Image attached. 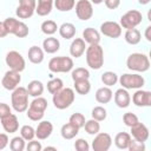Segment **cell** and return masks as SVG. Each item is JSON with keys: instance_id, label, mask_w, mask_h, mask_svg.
Wrapping results in <instances>:
<instances>
[{"instance_id": "obj_33", "label": "cell", "mask_w": 151, "mask_h": 151, "mask_svg": "<svg viewBox=\"0 0 151 151\" xmlns=\"http://www.w3.org/2000/svg\"><path fill=\"white\" fill-rule=\"evenodd\" d=\"M118 80H119L118 79V76L114 72H112V71H107V72H104L101 74V81H103V84L106 85V86H109V87L112 86V85H114Z\"/></svg>"}, {"instance_id": "obj_46", "label": "cell", "mask_w": 151, "mask_h": 151, "mask_svg": "<svg viewBox=\"0 0 151 151\" xmlns=\"http://www.w3.org/2000/svg\"><path fill=\"white\" fill-rule=\"evenodd\" d=\"M74 149L77 151H88L90 150V145L87 143V140L83 139V138H79L74 142Z\"/></svg>"}, {"instance_id": "obj_50", "label": "cell", "mask_w": 151, "mask_h": 151, "mask_svg": "<svg viewBox=\"0 0 151 151\" xmlns=\"http://www.w3.org/2000/svg\"><path fill=\"white\" fill-rule=\"evenodd\" d=\"M104 2L106 5V7L110 9H116L120 5V0H104Z\"/></svg>"}, {"instance_id": "obj_27", "label": "cell", "mask_w": 151, "mask_h": 151, "mask_svg": "<svg viewBox=\"0 0 151 151\" xmlns=\"http://www.w3.org/2000/svg\"><path fill=\"white\" fill-rule=\"evenodd\" d=\"M27 91H28L31 97H34V98L40 97L44 92V85L39 80H32L27 85Z\"/></svg>"}, {"instance_id": "obj_25", "label": "cell", "mask_w": 151, "mask_h": 151, "mask_svg": "<svg viewBox=\"0 0 151 151\" xmlns=\"http://www.w3.org/2000/svg\"><path fill=\"white\" fill-rule=\"evenodd\" d=\"M53 4H54V0H38L35 13L40 17H45V15L50 14L52 11Z\"/></svg>"}, {"instance_id": "obj_18", "label": "cell", "mask_w": 151, "mask_h": 151, "mask_svg": "<svg viewBox=\"0 0 151 151\" xmlns=\"http://www.w3.org/2000/svg\"><path fill=\"white\" fill-rule=\"evenodd\" d=\"M1 125H2V127L6 132L14 133L19 129V120H18L15 114L11 113L9 116H7L5 118H1Z\"/></svg>"}, {"instance_id": "obj_35", "label": "cell", "mask_w": 151, "mask_h": 151, "mask_svg": "<svg viewBox=\"0 0 151 151\" xmlns=\"http://www.w3.org/2000/svg\"><path fill=\"white\" fill-rule=\"evenodd\" d=\"M85 131L88 133V134H97V133H99V131H100V124H99V122L97 120V119H90V120H87L86 123H85Z\"/></svg>"}, {"instance_id": "obj_19", "label": "cell", "mask_w": 151, "mask_h": 151, "mask_svg": "<svg viewBox=\"0 0 151 151\" xmlns=\"http://www.w3.org/2000/svg\"><path fill=\"white\" fill-rule=\"evenodd\" d=\"M85 42H86V41H85L84 39H81V38H76V39L72 41L71 46H70V53H71V55L74 57V58L81 57V55L84 54V52H85V48H86Z\"/></svg>"}, {"instance_id": "obj_5", "label": "cell", "mask_w": 151, "mask_h": 151, "mask_svg": "<svg viewBox=\"0 0 151 151\" xmlns=\"http://www.w3.org/2000/svg\"><path fill=\"white\" fill-rule=\"evenodd\" d=\"M73 68V60L70 57H54L48 61V70L53 73H65Z\"/></svg>"}, {"instance_id": "obj_42", "label": "cell", "mask_w": 151, "mask_h": 151, "mask_svg": "<svg viewBox=\"0 0 151 151\" xmlns=\"http://www.w3.org/2000/svg\"><path fill=\"white\" fill-rule=\"evenodd\" d=\"M71 124H73V125H76L78 129H81V127H84L85 126V117H84V114L83 113H79V112H76V113H73L71 117H70V120H68Z\"/></svg>"}, {"instance_id": "obj_1", "label": "cell", "mask_w": 151, "mask_h": 151, "mask_svg": "<svg viewBox=\"0 0 151 151\" xmlns=\"http://www.w3.org/2000/svg\"><path fill=\"white\" fill-rule=\"evenodd\" d=\"M86 63L93 70H99L104 64V50L99 44L90 45L86 48Z\"/></svg>"}, {"instance_id": "obj_7", "label": "cell", "mask_w": 151, "mask_h": 151, "mask_svg": "<svg viewBox=\"0 0 151 151\" xmlns=\"http://www.w3.org/2000/svg\"><path fill=\"white\" fill-rule=\"evenodd\" d=\"M142 13L137 9H131L126 12L124 15L120 18V26L123 28L130 29V28H136L140 22H142Z\"/></svg>"}, {"instance_id": "obj_32", "label": "cell", "mask_w": 151, "mask_h": 151, "mask_svg": "<svg viewBox=\"0 0 151 151\" xmlns=\"http://www.w3.org/2000/svg\"><path fill=\"white\" fill-rule=\"evenodd\" d=\"M57 29H59V27L57 26L55 21L53 20H45L41 24V32L46 35H52L57 32Z\"/></svg>"}, {"instance_id": "obj_54", "label": "cell", "mask_w": 151, "mask_h": 151, "mask_svg": "<svg viewBox=\"0 0 151 151\" xmlns=\"http://www.w3.org/2000/svg\"><path fill=\"white\" fill-rule=\"evenodd\" d=\"M151 0H138V2L140 4V5H146V4H149Z\"/></svg>"}, {"instance_id": "obj_9", "label": "cell", "mask_w": 151, "mask_h": 151, "mask_svg": "<svg viewBox=\"0 0 151 151\" xmlns=\"http://www.w3.org/2000/svg\"><path fill=\"white\" fill-rule=\"evenodd\" d=\"M6 64L9 66V70L21 72L26 67V61L24 57L17 51H9L6 55Z\"/></svg>"}, {"instance_id": "obj_48", "label": "cell", "mask_w": 151, "mask_h": 151, "mask_svg": "<svg viewBox=\"0 0 151 151\" xmlns=\"http://www.w3.org/2000/svg\"><path fill=\"white\" fill-rule=\"evenodd\" d=\"M26 149H27L28 151H41V150H42V146H41L40 142L32 139V140H29L28 144L26 145Z\"/></svg>"}, {"instance_id": "obj_29", "label": "cell", "mask_w": 151, "mask_h": 151, "mask_svg": "<svg viewBox=\"0 0 151 151\" xmlns=\"http://www.w3.org/2000/svg\"><path fill=\"white\" fill-rule=\"evenodd\" d=\"M125 41L130 45H137L139 44L140 39H142V35H140V32L137 29V28H130V29H126L125 32Z\"/></svg>"}, {"instance_id": "obj_3", "label": "cell", "mask_w": 151, "mask_h": 151, "mask_svg": "<svg viewBox=\"0 0 151 151\" xmlns=\"http://www.w3.org/2000/svg\"><path fill=\"white\" fill-rule=\"evenodd\" d=\"M74 97H76L74 91L70 87H65V88H61L60 91H58L57 93L53 94L52 101L57 109L65 110L73 104Z\"/></svg>"}, {"instance_id": "obj_44", "label": "cell", "mask_w": 151, "mask_h": 151, "mask_svg": "<svg viewBox=\"0 0 151 151\" xmlns=\"http://www.w3.org/2000/svg\"><path fill=\"white\" fill-rule=\"evenodd\" d=\"M26 114H27V117H28L31 120L38 122V120H41V119H42L45 112H41V111H38V110H34V109L28 107L27 111H26Z\"/></svg>"}, {"instance_id": "obj_43", "label": "cell", "mask_w": 151, "mask_h": 151, "mask_svg": "<svg viewBox=\"0 0 151 151\" xmlns=\"http://www.w3.org/2000/svg\"><path fill=\"white\" fill-rule=\"evenodd\" d=\"M123 122H124V124H125L126 126L131 127V126L136 125V124L139 122V119H138V117H137L134 113H132V112H126V113L123 116Z\"/></svg>"}, {"instance_id": "obj_24", "label": "cell", "mask_w": 151, "mask_h": 151, "mask_svg": "<svg viewBox=\"0 0 151 151\" xmlns=\"http://www.w3.org/2000/svg\"><path fill=\"white\" fill-rule=\"evenodd\" d=\"M44 48H40L38 46H32L28 50V60L33 64H40L44 60Z\"/></svg>"}, {"instance_id": "obj_37", "label": "cell", "mask_w": 151, "mask_h": 151, "mask_svg": "<svg viewBox=\"0 0 151 151\" xmlns=\"http://www.w3.org/2000/svg\"><path fill=\"white\" fill-rule=\"evenodd\" d=\"M25 139L20 136V137H14L11 139L9 142V149L12 151H22L25 147H26V144H25Z\"/></svg>"}, {"instance_id": "obj_56", "label": "cell", "mask_w": 151, "mask_h": 151, "mask_svg": "<svg viewBox=\"0 0 151 151\" xmlns=\"http://www.w3.org/2000/svg\"><path fill=\"white\" fill-rule=\"evenodd\" d=\"M44 150H46V151L47 150H54V151H57V147H54V146H46Z\"/></svg>"}, {"instance_id": "obj_28", "label": "cell", "mask_w": 151, "mask_h": 151, "mask_svg": "<svg viewBox=\"0 0 151 151\" xmlns=\"http://www.w3.org/2000/svg\"><path fill=\"white\" fill-rule=\"evenodd\" d=\"M59 34L64 39H72L76 35V26L71 22H64L59 27Z\"/></svg>"}, {"instance_id": "obj_22", "label": "cell", "mask_w": 151, "mask_h": 151, "mask_svg": "<svg viewBox=\"0 0 151 151\" xmlns=\"http://www.w3.org/2000/svg\"><path fill=\"white\" fill-rule=\"evenodd\" d=\"M132 138H131V134L127 133V132H119L116 134L114 137V144L118 149L120 150H125V149H129V145L131 143Z\"/></svg>"}, {"instance_id": "obj_6", "label": "cell", "mask_w": 151, "mask_h": 151, "mask_svg": "<svg viewBox=\"0 0 151 151\" xmlns=\"http://www.w3.org/2000/svg\"><path fill=\"white\" fill-rule=\"evenodd\" d=\"M119 83L126 90H132V88L138 90V88H142L144 86L145 80L140 74H137V73H124L123 76H120Z\"/></svg>"}, {"instance_id": "obj_13", "label": "cell", "mask_w": 151, "mask_h": 151, "mask_svg": "<svg viewBox=\"0 0 151 151\" xmlns=\"http://www.w3.org/2000/svg\"><path fill=\"white\" fill-rule=\"evenodd\" d=\"M100 32L109 38L117 39L122 35V26L116 21H105L100 25Z\"/></svg>"}, {"instance_id": "obj_16", "label": "cell", "mask_w": 151, "mask_h": 151, "mask_svg": "<svg viewBox=\"0 0 151 151\" xmlns=\"http://www.w3.org/2000/svg\"><path fill=\"white\" fill-rule=\"evenodd\" d=\"M53 132V125L48 120H42L38 124V127L35 129V137L40 140L47 139Z\"/></svg>"}, {"instance_id": "obj_31", "label": "cell", "mask_w": 151, "mask_h": 151, "mask_svg": "<svg viewBox=\"0 0 151 151\" xmlns=\"http://www.w3.org/2000/svg\"><path fill=\"white\" fill-rule=\"evenodd\" d=\"M54 6L60 12H68L76 6V0H54Z\"/></svg>"}, {"instance_id": "obj_49", "label": "cell", "mask_w": 151, "mask_h": 151, "mask_svg": "<svg viewBox=\"0 0 151 151\" xmlns=\"http://www.w3.org/2000/svg\"><path fill=\"white\" fill-rule=\"evenodd\" d=\"M12 112H11V107L7 105V104H5V103H1L0 104V119L1 118H5V117H7V116H9Z\"/></svg>"}, {"instance_id": "obj_21", "label": "cell", "mask_w": 151, "mask_h": 151, "mask_svg": "<svg viewBox=\"0 0 151 151\" xmlns=\"http://www.w3.org/2000/svg\"><path fill=\"white\" fill-rule=\"evenodd\" d=\"M113 97V93L111 91V88L109 86H104V87H100L97 90L96 92V100L100 104H107L111 101Z\"/></svg>"}, {"instance_id": "obj_15", "label": "cell", "mask_w": 151, "mask_h": 151, "mask_svg": "<svg viewBox=\"0 0 151 151\" xmlns=\"http://www.w3.org/2000/svg\"><path fill=\"white\" fill-rule=\"evenodd\" d=\"M131 136L133 137V139L145 143L150 136V132H149V129L143 123L138 122L136 125L131 126Z\"/></svg>"}, {"instance_id": "obj_14", "label": "cell", "mask_w": 151, "mask_h": 151, "mask_svg": "<svg viewBox=\"0 0 151 151\" xmlns=\"http://www.w3.org/2000/svg\"><path fill=\"white\" fill-rule=\"evenodd\" d=\"M132 101L136 106L139 107L151 106V91H144L138 88L132 96Z\"/></svg>"}, {"instance_id": "obj_57", "label": "cell", "mask_w": 151, "mask_h": 151, "mask_svg": "<svg viewBox=\"0 0 151 151\" xmlns=\"http://www.w3.org/2000/svg\"><path fill=\"white\" fill-rule=\"evenodd\" d=\"M147 19L150 20V22H151V8L149 9V12H147Z\"/></svg>"}, {"instance_id": "obj_30", "label": "cell", "mask_w": 151, "mask_h": 151, "mask_svg": "<svg viewBox=\"0 0 151 151\" xmlns=\"http://www.w3.org/2000/svg\"><path fill=\"white\" fill-rule=\"evenodd\" d=\"M74 88L76 92L79 94H87L91 90V84L88 81V79H80V80H76L74 81Z\"/></svg>"}, {"instance_id": "obj_52", "label": "cell", "mask_w": 151, "mask_h": 151, "mask_svg": "<svg viewBox=\"0 0 151 151\" xmlns=\"http://www.w3.org/2000/svg\"><path fill=\"white\" fill-rule=\"evenodd\" d=\"M7 34H8V31H7V28L5 27L4 22H1V24H0V37H1V38H5Z\"/></svg>"}, {"instance_id": "obj_10", "label": "cell", "mask_w": 151, "mask_h": 151, "mask_svg": "<svg viewBox=\"0 0 151 151\" xmlns=\"http://www.w3.org/2000/svg\"><path fill=\"white\" fill-rule=\"evenodd\" d=\"M20 81H21L20 72L14 71V70H8L5 73V76L2 77L1 84H2L4 88H6L8 91H14L17 87H19Z\"/></svg>"}, {"instance_id": "obj_55", "label": "cell", "mask_w": 151, "mask_h": 151, "mask_svg": "<svg viewBox=\"0 0 151 151\" xmlns=\"http://www.w3.org/2000/svg\"><path fill=\"white\" fill-rule=\"evenodd\" d=\"M91 2H92V4H94V5H99V4L104 2V0H91Z\"/></svg>"}, {"instance_id": "obj_20", "label": "cell", "mask_w": 151, "mask_h": 151, "mask_svg": "<svg viewBox=\"0 0 151 151\" xmlns=\"http://www.w3.org/2000/svg\"><path fill=\"white\" fill-rule=\"evenodd\" d=\"M83 39L90 44V45H94V44H99L100 41V34L97 29L92 28V27H87L83 31Z\"/></svg>"}, {"instance_id": "obj_17", "label": "cell", "mask_w": 151, "mask_h": 151, "mask_svg": "<svg viewBox=\"0 0 151 151\" xmlns=\"http://www.w3.org/2000/svg\"><path fill=\"white\" fill-rule=\"evenodd\" d=\"M114 103L120 109H125V107H127L130 105L131 97H130V94H129L126 88L122 87V88H118L116 91V93H114Z\"/></svg>"}, {"instance_id": "obj_12", "label": "cell", "mask_w": 151, "mask_h": 151, "mask_svg": "<svg viewBox=\"0 0 151 151\" xmlns=\"http://www.w3.org/2000/svg\"><path fill=\"white\" fill-rule=\"evenodd\" d=\"M76 14L78 19L86 21L92 18L93 15V6L92 2L88 0H79L76 4Z\"/></svg>"}, {"instance_id": "obj_34", "label": "cell", "mask_w": 151, "mask_h": 151, "mask_svg": "<svg viewBox=\"0 0 151 151\" xmlns=\"http://www.w3.org/2000/svg\"><path fill=\"white\" fill-rule=\"evenodd\" d=\"M61 88H64V84H63V80L60 78H53L47 83V90L51 94L57 93Z\"/></svg>"}, {"instance_id": "obj_2", "label": "cell", "mask_w": 151, "mask_h": 151, "mask_svg": "<svg viewBox=\"0 0 151 151\" xmlns=\"http://www.w3.org/2000/svg\"><path fill=\"white\" fill-rule=\"evenodd\" d=\"M28 96L29 93L27 91V87H22V86L17 87L11 96L12 107L19 113L26 112L28 109Z\"/></svg>"}, {"instance_id": "obj_38", "label": "cell", "mask_w": 151, "mask_h": 151, "mask_svg": "<svg viewBox=\"0 0 151 151\" xmlns=\"http://www.w3.org/2000/svg\"><path fill=\"white\" fill-rule=\"evenodd\" d=\"M2 22H4L5 27H6L7 31H8V34H15V31H17L19 24H20V20L14 19V18H7V19H5Z\"/></svg>"}, {"instance_id": "obj_47", "label": "cell", "mask_w": 151, "mask_h": 151, "mask_svg": "<svg viewBox=\"0 0 151 151\" xmlns=\"http://www.w3.org/2000/svg\"><path fill=\"white\" fill-rule=\"evenodd\" d=\"M127 150H130V151H144L145 150V144H144V142L132 139Z\"/></svg>"}, {"instance_id": "obj_58", "label": "cell", "mask_w": 151, "mask_h": 151, "mask_svg": "<svg viewBox=\"0 0 151 151\" xmlns=\"http://www.w3.org/2000/svg\"><path fill=\"white\" fill-rule=\"evenodd\" d=\"M149 59H150V61H151V50H150V52H149Z\"/></svg>"}, {"instance_id": "obj_51", "label": "cell", "mask_w": 151, "mask_h": 151, "mask_svg": "<svg viewBox=\"0 0 151 151\" xmlns=\"http://www.w3.org/2000/svg\"><path fill=\"white\" fill-rule=\"evenodd\" d=\"M8 142H9L8 136H7L6 133H1V134H0V150H4V149L7 146Z\"/></svg>"}, {"instance_id": "obj_23", "label": "cell", "mask_w": 151, "mask_h": 151, "mask_svg": "<svg viewBox=\"0 0 151 151\" xmlns=\"http://www.w3.org/2000/svg\"><path fill=\"white\" fill-rule=\"evenodd\" d=\"M42 48H44V51H45L46 53L52 54V53H55V52L59 51V48H60V42H59V40H58L57 38H54V37H48V38H46V39L42 41Z\"/></svg>"}, {"instance_id": "obj_45", "label": "cell", "mask_w": 151, "mask_h": 151, "mask_svg": "<svg viewBox=\"0 0 151 151\" xmlns=\"http://www.w3.org/2000/svg\"><path fill=\"white\" fill-rule=\"evenodd\" d=\"M28 32H29V29H28V26L25 24V22H22V21H20V24H19V26H18V28H17V31H15V37H18V38H25V37H27L28 35Z\"/></svg>"}, {"instance_id": "obj_26", "label": "cell", "mask_w": 151, "mask_h": 151, "mask_svg": "<svg viewBox=\"0 0 151 151\" xmlns=\"http://www.w3.org/2000/svg\"><path fill=\"white\" fill-rule=\"evenodd\" d=\"M78 132H79V129L76 126V125H73V124H71L70 122L67 123V124H64L63 126H61V130H60V133H61V137L64 138V139H73L77 134H78Z\"/></svg>"}, {"instance_id": "obj_11", "label": "cell", "mask_w": 151, "mask_h": 151, "mask_svg": "<svg viewBox=\"0 0 151 151\" xmlns=\"http://www.w3.org/2000/svg\"><path fill=\"white\" fill-rule=\"evenodd\" d=\"M112 145V138L106 132H99L92 140L93 151H107Z\"/></svg>"}, {"instance_id": "obj_40", "label": "cell", "mask_w": 151, "mask_h": 151, "mask_svg": "<svg viewBox=\"0 0 151 151\" xmlns=\"http://www.w3.org/2000/svg\"><path fill=\"white\" fill-rule=\"evenodd\" d=\"M20 136H21L25 140L29 142V140H32V139L35 137V130H34L31 125H24V126H21V129H20Z\"/></svg>"}, {"instance_id": "obj_8", "label": "cell", "mask_w": 151, "mask_h": 151, "mask_svg": "<svg viewBox=\"0 0 151 151\" xmlns=\"http://www.w3.org/2000/svg\"><path fill=\"white\" fill-rule=\"evenodd\" d=\"M37 9L35 0H19V6L17 7L15 14L19 19H28L31 18Z\"/></svg>"}, {"instance_id": "obj_41", "label": "cell", "mask_w": 151, "mask_h": 151, "mask_svg": "<svg viewBox=\"0 0 151 151\" xmlns=\"http://www.w3.org/2000/svg\"><path fill=\"white\" fill-rule=\"evenodd\" d=\"M91 114H92V118L93 119H97L98 122H103V120L106 119L107 112H106L105 107H103V106H96V107L92 109Z\"/></svg>"}, {"instance_id": "obj_53", "label": "cell", "mask_w": 151, "mask_h": 151, "mask_svg": "<svg viewBox=\"0 0 151 151\" xmlns=\"http://www.w3.org/2000/svg\"><path fill=\"white\" fill-rule=\"evenodd\" d=\"M144 35H145V38H146L147 41H151V26H147V27H146Z\"/></svg>"}, {"instance_id": "obj_36", "label": "cell", "mask_w": 151, "mask_h": 151, "mask_svg": "<svg viewBox=\"0 0 151 151\" xmlns=\"http://www.w3.org/2000/svg\"><path fill=\"white\" fill-rule=\"evenodd\" d=\"M29 107L38 110V111H41V112H45L47 109V100L42 97H37L32 100V103L29 104Z\"/></svg>"}, {"instance_id": "obj_4", "label": "cell", "mask_w": 151, "mask_h": 151, "mask_svg": "<svg viewBox=\"0 0 151 151\" xmlns=\"http://www.w3.org/2000/svg\"><path fill=\"white\" fill-rule=\"evenodd\" d=\"M126 66L131 71L146 72L150 68V59L143 53H132L126 59Z\"/></svg>"}, {"instance_id": "obj_39", "label": "cell", "mask_w": 151, "mask_h": 151, "mask_svg": "<svg viewBox=\"0 0 151 151\" xmlns=\"http://www.w3.org/2000/svg\"><path fill=\"white\" fill-rule=\"evenodd\" d=\"M90 78V72L85 67H77L76 70L72 71V79L73 81L80 80V79H88Z\"/></svg>"}]
</instances>
